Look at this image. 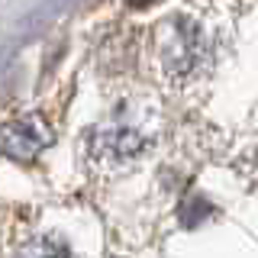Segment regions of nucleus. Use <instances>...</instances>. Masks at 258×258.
Wrapping results in <instances>:
<instances>
[{"instance_id": "20e7f679", "label": "nucleus", "mask_w": 258, "mask_h": 258, "mask_svg": "<svg viewBox=\"0 0 258 258\" xmlns=\"http://www.w3.org/2000/svg\"><path fill=\"white\" fill-rule=\"evenodd\" d=\"M210 213V207L204 204V200H190V204H184V226H197L200 220H204V216Z\"/></svg>"}, {"instance_id": "f03ea898", "label": "nucleus", "mask_w": 258, "mask_h": 258, "mask_svg": "<svg viewBox=\"0 0 258 258\" xmlns=\"http://www.w3.org/2000/svg\"><path fill=\"white\" fill-rule=\"evenodd\" d=\"M149 145V136L142 129L123 123V119H113V123L97 126L87 139V158L94 168L100 171H116V168L136 161Z\"/></svg>"}, {"instance_id": "f257e3e1", "label": "nucleus", "mask_w": 258, "mask_h": 258, "mask_svg": "<svg viewBox=\"0 0 258 258\" xmlns=\"http://www.w3.org/2000/svg\"><path fill=\"white\" fill-rule=\"evenodd\" d=\"M155 58L158 71L171 84L187 81L207 61V39L204 29L187 16H171L155 29Z\"/></svg>"}, {"instance_id": "7ed1b4c3", "label": "nucleus", "mask_w": 258, "mask_h": 258, "mask_svg": "<svg viewBox=\"0 0 258 258\" xmlns=\"http://www.w3.org/2000/svg\"><path fill=\"white\" fill-rule=\"evenodd\" d=\"M52 142V129L39 116H20L0 126V152L13 161H32Z\"/></svg>"}, {"instance_id": "39448f33", "label": "nucleus", "mask_w": 258, "mask_h": 258, "mask_svg": "<svg viewBox=\"0 0 258 258\" xmlns=\"http://www.w3.org/2000/svg\"><path fill=\"white\" fill-rule=\"evenodd\" d=\"M126 4H129V7H136V10H139V7H149L152 0H126Z\"/></svg>"}]
</instances>
